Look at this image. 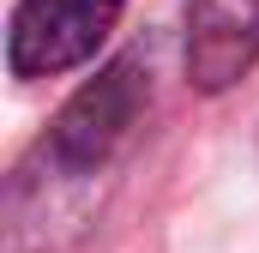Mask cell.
<instances>
[{"label": "cell", "mask_w": 259, "mask_h": 253, "mask_svg": "<svg viewBox=\"0 0 259 253\" xmlns=\"http://www.w3.org/2000/svg\"><path fill=\"white\" fill-rule=\"evenodd\" d=\"M259 61V0H187V78L223 91Z\"/></svg>", "instance_id": "cell-2"}, {"label": "cell", "mask_w": 259, "mask_h": 253, "mask_svg": "<svg viewBox=\"0 0 259 253\" xmlns=\"http://www.w3.org/2000/svg\"><path fill=\"white\" fill-rule=\"evenodd\" d=\"M115 18H121V0H18L6 66L18 78H55L66 66L91 61L115 30Z\"/></svg>", "instance_id": "cell-1"}, {"label": "cell", "mask_w": 259, "mask_h": 253, "mask_svg": "<svg viewBox=\"0 0 259 253\" xmlns=\"http://www.w3.org/2000/svg\"><path fill=\"white\" fill-rule=\"evenodd\" d=\"M133 121H139V72L133 66H115V72H103L61 115V126H55V157H66L72 169H97L121 145V133Z\"/></svg>", "instance_id": "cell-3"}]
</instances>
